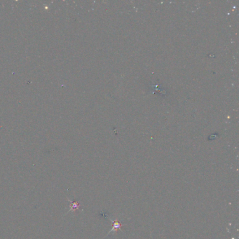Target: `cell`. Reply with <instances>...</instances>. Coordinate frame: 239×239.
Listing matches in <instances>:
<instances>
[{"label": "cell", "mask_w": 239, "mask_h": 239, "mask_svg": "<svg viewBox=\"0 0 239 239\" xmlns=\"http://www.w3.org/2000/svg\"><path fill=\"white\" fill-rule=\"evenodd\" d=\"M68 201L70 203V208H69V211L68 212L72 211V210H74H74H77V209H78L79 208V206L80 205H79V203L76 202V201L72 202V201H71L70 200H68Z\"/></svg>", "instance_id": "6da1fadb"}, {"label": "cell", "mask_w": 239, "mask_h": 239, "mask_svg": "<svg viewBox=\"0 0 239 239\" xmlns=\"http://www.w3.org/2000/svg\"><path fill=\"white\" fill-rule=\"evenodd\" d=\"M117 229H121V224H119L117 221H114V227H113L112 230H111V231H114V229L116 230Z\"/></svg>", "instance_id": "7a4b0ae2"}]
</instances>
